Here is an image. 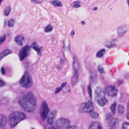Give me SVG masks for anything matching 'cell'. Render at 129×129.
<instances>
[{"label": "cell", "mask_w": 129, "mask_h": 129, "mask_svg": "<svg viewBox=\"0 0 129 129\" xmlns=\"http://www.w3.org/2000/svg\"><path fill=\"white\" fill-rule=\"evenodd\" d=\"M19 103L26 112H31L36 108V98L31 93H25L21 97Z\"/></svg>", "instance_id": "obj_1"}, {"label": "cell", "mask_w": 129, "mask_h": 129, "mask_svg": "<svg viewBox=\"0 0 129 129\" xmlns=\"http://www.w3.org/2000/svg\"><path fill=\"white\" fill-rule=\"evenodd\" d=\"M26 118V115L21 112H15L9 117L8 123L11 128H13L17 125L21 121Z\"/></svg>", "instance_id": "obj_2"}, {"label": "cell", "mask_w": 129, "mask_h": 129, "mask_svg": "<svg viewBox=\"0 0 129 129\" xmlns=\"http://www.w3.org/2000/svg\"><path fill=\"white\" fill-rule=\"evenodd\" d=\"M96 102L101 107H103L108 103V100L105 97V93L103 88L98 87L94 93Z\"/></svg>", "instance_id": "obj_3"}, {"label": "cell", "mask_w": 129, "mask_h": 129, "mask_svg": "<svg viewBox=\"0 0 129 129\" xmlns=\"http://www.w3.org/2000/svg\"><path fill=\"white\" fill-rule=\"evenodd\" d=\"M20 84L21 86L25 88H29L31 87L33 84V81L29 73H26L23 76L20 81Z\"/></svg>", "instance_id": "obj_4"}, {"label": "cell", "mask_w": 129, "mask_h": 129, "mask_svg": "<svg viewBox=\"0 0 129 129\" xmlns=\"http://www.w3.org/2000/svg\"><path fill=\"white\" fill-rule=\"evenodd\" d=\"M94 110L93 103L91 101H88L81 105L79 111L82 113H91Z\"/></svg>", "instance_id": "obj_5"}, {"label": "cell", "mask_w": 129, "mask_h": 129, "mask_svg": "<svg viewBox=\"0 0 129 129\" xmlns=\"http://www.w3.org/2000/svg\"><path fill=\"white\" fill-rule=\"evenodd\" d=\"M49 113V108L45 102H43L40 110V115L43 120H45L48 117Z\"/></svg>", "instance_id": "obj_6"}, {"label": "cell", "mask_w": 129, "mask_h": 129, "mask_svg": "<svg viewBox=\"0 0 129 129\" xmlns=\"http://www.w3.org/2000/svg\"><path fill=\"white\" fill-rule=\"evenodd\" d=\"M70 124V122L68 119L64 118H59L56 122V125L60 129H64L68 128Z\"/></svg>", "instance_id": "obj_7"}, {"label": "cell", "mask_w": 129, "mask_h": 129, "mask_svg": "<svg viewBox=\"0 0 129 129\" xmlns=\"http://www.w3.org/2000/svg\"><path fill=\"white\" fill-rule=\"evenodd\" d=\"M29 51H30V47L25 46L24 47L21 48L19 52V57H20V60H23L25 57H27L28 55Z\"/></svg>", "instance_id": "obj_8"}, {"label": "cell", "mask_w": 129, "mask_h": 129, "mask_svg": "<svg viewBox=\"0 0 129 129\" xmlns=\"http://www.w3.org/2000/svg\"><path fill=\"white\" fill-rule=\"evenodd\" d=\"M106 93L109 96L114 97L117 96V93H118V90L114 86H110L107 87L106 89Z\"/></svg>", "instance_id": "obj_9"}, {"label": "cell", "mask_w": 129, "mask_h": 129, "mask_svg": "<svg viewBox=\"0 0 129 129\" xmlns=\"http://www.w3.org/2000/svg\"><path fill=\"white\" fill-rule=\"evenodd\" d=\"M56 110H53L48 115V120H47V123L49 125H51L54 123V120H55V117H56Z\"/></svg>", "instance_id": "obj_10"}, {"label": "cell", "mask_w": 129, "mask_h": 129, "mask_svg": "<svg viewBox=\"0 0 129 129\" xmlns=\"http://www.w3.org/2000/svg\"><path fill=\"white\" fill-rule=\"evenodd\" d=\"M128 30V26L127 25H123V26H120L118 28V36H122L126 31Z\"/></svg>", "instance_id": "obj_11"}, {"label": "cell", "mask_w": 129, "mask_h": 129, "mask_svg": "<svg viewBox=\"0 0 129 129\" xmlns=\"http://www.w3.org/2000/svg\"><path fill=\"white\" fill-rule=\"evenodd\" d=\"M15 42L17 44L20 45H23L24 42H25V38L23 37L21 35H18L15 37Z\"/></svg>", "instance_id": "obj_12"}, {"label": "cell", "mask_w": 129, "mask_h": 129, "mask_svg": "<svg viewBox=\"0 0 129 129\" xmlns=\"http://www.w3.org/2000/svg\"><path fill=\"white\" fill-rule=\"evenodd\" d=\"M78 79H79V73H78V71H76V73L74 74V75L73 76V77L71 79V83H72V86H74L76 84V83H78Z\"/></svg>", "instance_id": "obj_13"}, {"label": "cell", "mask_w": 129, "mask_h": 129, "mask_svg": "<svg viewBox=\"0 0 129 129\" xmlns=\"http://www.w3.org/2000/svg\"><path fill=\"white\" fill-rule=\"evenodd\" d=\"M88 129H103V128H102V125H101L98 122H92V123H91V125H89Z\"/></svg>", "instance_id": "obj_14"}, {"label": "cell", "mask_w": 129, "mask_h": 129, "mask_svg": "<svg viewBox=\"0 0 129 129\" xmlns=\"http://www.w3.org/2000/svg\"><path fill=\"white\" fill-rule=\"evenodd\" d=\"M119 123V120L117 118H113L110 120L109 125L111 127H115Z\"/></svg>", "instance_id": "obj_15"}, {"label": "cell", "mask_w": 129, "mask_h": 129, "mask_svg": "<svg viewBox=\"0 0 129 129\" xmlns=\"http://www.w3.org/2000/svg\"><path fill=\"white\" fill-rule=\"evenodd\" d=\"M11 54V51L10 50H9V49H6V50L1 52L0 53V60H1V59H3L5 57L7 56L8 55H9V54Z\"/></svg>", "instance_id": "obj_16"}, {"label": "cell", "mask_w": 129, "mask_h": 129, "mask_svg": "<svg viewBox=\"0 0 129 129\" xmlns=\"http://www.w3.org/2000/svg\"><path fill=\"white\" fill-rule=\"evenodd\" d=\"M6 117L3 115H0V126H3L6 124Z\"/></svg>", "instance_id": "obj_17"}, {"label": "cell", "mask_w": 129, "mask_h": 129, "mask_svg": "<svg viewBox=\"0 0 129 129\" xmlns=\"http://www.w3.org/2000/svg\"><path fill=\"white\" fill-rule=\"evenodd\" d=\"M105 53V49H102L101 50H100L99 52H98L96 54V56L98 57H102L104 55Z\"/></svg>", "instance_id": "obj_18"}, {"label": "cell", "mask_w": 129, "mask_h": 129, "mask_svg": "<svg viewBox=\"0 0 129 129\" xmlns=\"http://www.w3.org/2000/svg\"><path fill=\"white\" fill-rule=\"evenodd\" d=\"M116 105H117V103H113L112 105L111 106V112H112V115H114L115 113V110H116Z\"/></svg>", "instance_id": "obj_19"}, {"label": "cell", "mask_w": 129, "mask_h": 129, "mask_svg": "<svg viewBox=\"0 0 129 129\" xmlns=\"http://www.w3.org/2000/svg\"><path fill=\"white\" fill-rule=\"evenodd\" d=\"M10 11H11V7H10V6H8V7H6V8H5V11H4V14H5V15H6V16H8V15L10 14Z\"/></svg>", "instance_id": "obj_20"}, {"label": "cell", "mask_w": 129, "mask_h": 129, "mask_svg": "<svg viewBox=\"0 0 129 129\" xmlns=\"http://www.w3.org/2000/svg\"><path fill=\"white\" fill-rule=\"evenodd\" d=\"M52 30H53V26L50 25H47V26L45 28V29H44L45 32H49V31H51Z\"/></svg>", "instance_id": "obj_21"}, {"label": "cell", "mask_w": 129, "mask_h": 129, "mask_svg": "<svg viewBox=\"0 0 129 129\" xmlns=\"http://www.w3.org/2000/svg\"><path fill=\"white\" fill-rule=\"evenodd\" d=\"M52 4L55 6H61L62 3L59 1H52Z\"/></svg>", "instance_id": "obj_22"}, {"label": "cell", "mask_w": 129, "mask_h": 129, "mask_svg": "<svg viewBox=\"0 0 129 129\" xmlns=\"http://www.w3.org/2000/svg\"><path fill=\"white\" fill-rule=\"evenodd\" d=\"M31 47H32L34 50H36L37 52H39L40 51V48L39 47V46H38V45H37L35 43H34V44H32V45H31Z\"/></svg>", "instance_id": "obj_23"}, {"label": "cell", "mask_w": 129, "mask_h": 129, "mask_svg": "<svg viewBox=\"0 0 129 129\" xmlns=\"http://www.w3.org/2000/svg\"><path fill=\"white\" fill-rule=\"evenodd\" d=\"M118 113H120V114H122L124 112V107L122 105H119L118 107Z\"/></svg>", "instance_id": "obj_24"}, {"label": "cell", "mask_w": 129, "mask_h": 129, "mask_svg": "<svg viewBox=\"0 0 129 129\" xmlns=\"http://www.w3.org/2000/svg\"><path fill=\"white\" fill-rule=\"evenodd\" d=\"M90 116H91V117H92L93 118H98V116H99V115H98L96 112H91V113H90Z\"/></svg>", "instance_id": "obj_25"}, {"label": "cell", "mask_w": 129, "mask_h": 129, "mask_svg": "<svg viewBox=\"0 0 129 129\" xmlns=\"http://www.w3.org/2000/svg\"><path fill=\"white\" fill-rule=\"evenodd\" d=\"M122 129H129V123L128 122H124L123 123Z\"/></svg>", "instance_id": "obj_26"}, {"label": "cell", "mask_w": 129, "mask_h": 129, "mask_svg": "<svg viewBox=\"0 0 129 129\" xmlns=\"http://www.w3.org/2000/svg\"><path fill=\"white\" fill-rule=\"evenodd\" d=\"M14 24H15V20L13 19H10L8 21V26H10V27L13 26Z\"/></svg>", "instance_id": "obj_27"}, {"label": "cell", "mask_w": 129, "mask_h": 129, "mask_svg": "<svg viewBox=\"0 0 129 129\" xmlns=\"http://www.w3.org/2000/svg\"><path fill=\"white\" fill-rule=\"evenodd\" d=\"M73 6L74 8H78L80 6V1H74V3H73Z\"/></svg>", "instance_id": "obj_28"}, {"label": "cell", "mask_w": 129, "mask_h": 129, "mask_svg": "<svg viewBox=\"0 0 129 129\" xmlns=\"http://www.w3.org/2000/svg\"><path fill=\"white\" fill-rule=\"evenodd\" d=\"M5 39H6V35H3V36L0 37V45H1V44H3V43L5 42Z\"/></svg>", "instance_id": "obj_29"}, {"label": "cell", "mask_w": 129, "mask_h": 129, "mask_svg": "<svg viewBox=\"0 0 129 129\" xmlns=\"http://www.w3.org/2000/svg\"><path fill=\"white\" fill-rule=\"evenodd\" d=\"M88 93H89V95L90 96L91 98H92V92H91V88L90 86H88Z\"/></svg>", "instance_id": "obj_30"}, {"label": "cell", "mask_w": 129, "mask_h": 129, "mask_svg": "<svg viewBox=\"0 0 129 129\" xmlns=\"http://www.w3.org/2000/svg\"><path fill=\"white\" fill-rule=\"evenodd\" d=\"M98 71H99L100 73H104V69H103V68H102V66H99L98 67Z\"/></svg>", "instance_id": "obj_31"}, {"label": "cell", "mask_w": 129, "mask_h": 129, "mask_svg": "<svg viewBox=\"0 0 129 129\" xmlns=\"http://www.w3.org/2000/svg\"><path fill=\"white\" fill-rule=\"evenodd\" d=\"M66 83H64V84H63L62 85V86L60 87V88H58V89H56V91H55V93H57L58 92H59V91H60V89H61L63 87H64V86L66 85Z\"/></svg>", "instance_id": "obj_32"}, {"label": "cell", "mask_w": 129, "mask_h": 129, "mask_svg": "<svg viewBox=\"0 0 129 129\" xmlns=\"http://www.w3.org/2000/svg\"><path fill=\"white\" fill-rule=\"evenodd\" d=\"M68 129H79L76 126H71V127H69Z\"/></svg>", "instance_id": "obj_33"}, {"label": "cell", "mask_w": 129, "mask_h": 129, "mask_svg": "<svg viewBox=\"0 0 129 129\" xmlns=\"http://www.w3.org/2000/svg\"><path fill=\"white\" fill-rule=\"evenodd\" d=\"M4 85H5V83H4V81H3L1 79H0V87H3Z\"/></svg>", "instance_id": "obj_34"}, {"label": "cell", "mask_w": 129, "mask_h": 129, "mask_svg": "<svg viewBox=\"0 0 129 129\" xmlns=\"http://www.w3.org/2000/svg\"><path fill=\"white\" fill-rule=\"evenodd\" d=\"M108 43H109V44H110V45H112V44H111V42H108ZM112 45H113V46H115V44H112ZM107 46L108 47H112V45H108V44H107Z\"/></svg>", "instance_id": "obj_35"}, {"label": "cell", "mask_w": 129, "mask_h": 129, "mask_svg": "<svg viewBox=\"0 0 129 129\" xmlns=\"http://www.w3.org/2000/svg\"><path fill=\"white\" fill-rule=\"evenodd\" d=\"M1 73H2L3 74H5V69H4V68H1Z\"/></svg>", "instance_id": "obj_36"}, {"label": "cell", "mask_w": 129, "mask_h": 129, "mask_svg": "<svg viewBox=\"0 0 129 129\" xmlns=\"http://www.w3.org/2000/svg\"><path fill=\"white\" fill-rule=\"evenodd\" d=\"M49 129H57V128L54 127H49Z\"/></svg>", "instance_id": "obj_37"}, {"label": "cell", "mask_w": 129, "mask_h": 129, "mask_svg": "<svg viewBox=\"0 0 129 129\" xmlns=\"http://www.w3.org/2000/svg\"><path fill=\"white\" fill-rule=\"evenodd\" d=\"M74 33H75V32H74V30H73V31H72V33H71V36L72 37H73V34H74Z\"/></svg>", "instance_id": "obj_38"}, {"label": "cell", "mask_w": 129, "mask_h": 129, "mask_svg": "<svg viewBox=\"0 0 129 129\" xmlns=\"http://www.w3.org/2000/svg\"><path fill=\"white\" fill-rule=\"evenodd\" d=\"M111 129H114V128H111Z\"/></svg>", "instance_id": "obj_39"}]
</instances>
